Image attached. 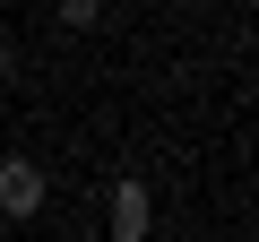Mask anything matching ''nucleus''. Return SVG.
Listing matches in <instances>:
<instances>
[{"label":"nucleus","mask_w":259,"mask_h":242,"mask_svg":"<svg viewBox=\"0 0 259 242\" xmlns=\"http://www.w3.org/2000/svg\"><path fill=\"white\" fill-rule=\"evenodd\" d=\"M0 78H18V44H0Z\"/></svg>","instance_id":"obj_4"},{"label":"nucleus","mask_w":259,"mask_h":242,"mask_svg":"<svg viewBox=\"0 0 259 242\" xmlns=\"http://www.w3.org/2000/svg\"><path fill=\"white\" fill-rule=\"evenodd\" d=\"M52 18H61V26H69V35H87V26H95V18H104V0H52Z\"/></svg>","instance_id":"obj_3"},{"label":"nucleus","mask_w":259,"mask_h":242,"mask_svg":"<svg viewBox=\"0 0 259 242\" xmlns=\"http://www.w3.org/2000/svg\"><path fill=\"white\" fill-rule=\"evenodd\" d=\"M156 9H190V0H156Z\"/></svg>","instance_id":"obj_5"},{"label":"nucleus","mask_w":259,"mask_h":242,"mask_svg":"<svg viewBox=\"0 0 259 242\" xmlns=\"http://www.w3.org/2000/svg\"><path fill=\"white\" fill-rule=\"evenodd\" d=\"M44 165L35 156H0V225H35L44 216Z\"/></svg>","instance_id":"obj_1"},{"label":"nucleus","mask_w":259,"mask_h":242,"mask_svg":"<svg viewBox=\"0 0 259 242\" xmlns=\"http://www.w3.org/2000/svg\"><path fill=\"white\" fill-rule=\"evenodd\" d=\"M147 225H156V199H147V182H139V173H130V182H112V233H121V242H139Z\"/></svg>","instance_id":"obj_2"}]
</instances>
